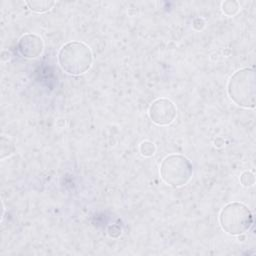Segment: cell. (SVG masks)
<instances>
[{
    "instance_id": "obj_9",
    "label": "cell",
    "mask_w": 256,
    "mask_h": 256,
    "mask_svg": "<svg viewBox=\"0 0 256 256\" xmlns=\"http://www.w3.org/2000/svg\"><path fill=\"white\" fill-rule=\"evenodd\" d=\"M139 151L142 156L144 157H151L156 152V146L153 142L145 140L140 143L139 145Z\"/></svg>"
},
{
    "instance_id": "obj_8",
    "label": "cell",
    "mask_w": 256,
    "mask_h": 256,
    "mask_svg": "<svg viewBox=\"0 0 256 256\" xmlns=\"http://www.w3.org/2000/svg\"><path fill=\"white\" fill-rule=\"evenodd\" d=\"M239 9H240V6L237 1L228 0V1H224L221 3V10L227 16L231 17V16L236 15L238 13Z\"/></svg>"
},
{
    "instance_id": "obj_1",
    "label": "cell",
    "mask_w": 256,
    "mask_h": 256,
    "mask_svg": "<svg viewBox=\"0 0 256 256\" xmlns=\"http://www.w3.org/2000/svg\"><path fill=\"white\" fill-rule=\"evenodd\" d=\"M57 59L62 71L73 76L86 73L93 63L90 47L80 41L65 43L60 48Z\"/></svg>"
},
{
    "instance_id": "obj_10",
    "label": "cell",
    "mask_w": 256,
    "mask_h": 256,
    "mask_svg": "<svg viewBox=\"0 0 256 256\" xmlns=\"http://www.w3.org/2000/svg\"><path fill=\"white\" fill-rule=\"evenodd\" d=\"M240 182L244 187H251L255 183L254 174L250 171H244L240 176Z\"/></svg>"
},
{
    "instance_id": "obj_6",
    "label": "cell",
    "mask_w": 256,
    "mask_h": 256,
    "mask_svg": "<svg viewBox=\"0 0 256 256\" xmlns=\"http://www.w3.org/2000/svg\"><path fill=\"white\" fill-rule=\"evenodd\" d=\"M17 49L22 57L35 59L43 53L44 42L39 35L35 33H26L19 38Z\"/></svg>"
},
{
    "instance_id": "obj_5",
    "label": "cell",
    "mask_w": 256,
    "mask_h": 256,
    "mask_svg": "<svg viewBox=\"0 0 256 256\" xmlns=\"http://www.w3.org/2000/svg\"><path fill=\"white\" fill-rule=\"evenodd\" d=\"M177 114L175 104L168 98H157L149 106L148 115L150 120L158 126L171 124Z\"/></svg>"
},
{
    "instance_id": "obj_7",
    "label": "cell",
    "mask_w": 256,
    "mask_h": 256,
    "mask_svg": "<svg viewBox=\"0 0 256 256\" xmlns=\"http://www.w3.org/2000/svg\"><path fill=\"white\" fill-rule=\"evenodd\" d=\"M29 9L35 13H45L49 11L55 4L54 1L50 0H37V1H26Z\"/></svg>"
},
{
    "instance_id": "obj_3",
    "label": "cell",
    "mask_w": 256,
    "mask_h": 256,
    "mask_svg": "<svg viewBox=\"0 0 256 256\" xmlns=\"http://www.w3.org/2000/svg\"><path fill=\"white\" fill-rule=\"evenodd\" d=\"M219 224L222 230L231 236L242 235L251 228L253 215L245 204L230 202L221 209Z\"/></svg>"
},
{
    "instance_id": "obj_2",
    "label": "cell",
    "mask_w": 256,
    "mask_h": 256,
    "mask_svg": "<svg viewBox=\"0 0 256 256\" xmlns=\"http://www.w3.org/2000/svg\"><path fill=\"white\" fill-rule=\"evenodd\" d=\"M229 98L243 108H254L256 103L254 69L245 67L237 70L227 83Z\"/></svg>"
},
{
    "instance_id": "obj_4",
    "label": "cell",
    "mask_w": 256,
    "mask_h": 256,
    "mask_svg": "<svg viewBox=\"0 0 256 256\" xmlns=\"http://www.w3.org/2000/svg\"><path fill=\"white\" fill-rule=\"evenodd\" d=\"M162 180L173 188L184 186L192 177L193 167L190 160L181 154L167 155L160 164Z\"/></svg>"
}]
</instances>
